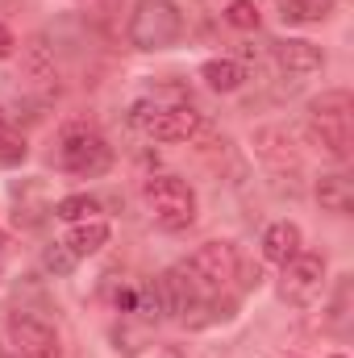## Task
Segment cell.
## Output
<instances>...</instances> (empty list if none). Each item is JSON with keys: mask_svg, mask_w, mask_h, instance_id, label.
<instances>
[{"mask_svg": "<svg viewBox=\"0 0 354 358\" xmlns=\"http://www.w3.org/2000/svg\"><path fill=\"white\" fill-rule=\"evenodd\" d=\"M309 138L338 163L351 159V146H354V100L351 92L334 88V92H321L313 104H309Z\"/></svg>", "mask_w": 354, "mask_h": 358, "instance_id": "1", "label": "cell"}, {"mask_svg": "<svg viewBox=\"0 0 354 358\" xmlns=\"http://www.w3.org/2000/svg\"><path fill=\"white\" fill-rule=\"evenodd\" d=\"M183 38V13L176 0H138L129 13V46L167 50Z\"/></svg>", "mask_w": 354, "mask_h": 358, "instance_id": "2", "label": "cell"}, {"mask_svg": "<svg viewBox=\"0 0 354 358\" xmlns=\"http://www.w3.org/2000/svg\"><path fill=\"white\" fill-rule=\"evenodd\" d=\"M142 196H146L150 217H155L159 229H167V234H179V229H187V225L196 221V192H192L187 179L150 176L146 187H142Z\"/></svg>", "mask_w": 354, "mask_h": 358, "instance_id": "3", "label": "cell"}, {"mask_svg": "<svg viewBox=\"0 0 354 358\" xmlns=\"http://www.w3.org/2000/svg\"><path fill=\"white\" fill-rule=\"evenodd\" d=\"M129 125L150 134L155 142H187V138L200 134L204 117L192 104H150V100H138L129 108Z\"/></svg>", "mask_w": 354, "mask_h": 358, "instance_id": "4", "label": "cell"}, {"mask_svg": "<svg viewBox=\"0 0 354 358\" xmlns=\"http://www.w3.org/2000/svg\"><path fill=\"white\" fill-rule=\"evenodd\" d=\"M59 163H63V171H71V176L96 179L113 167V146H108L96 129L76 125V129H67L63 142H59Z\"/></svg>", "mask_w": 354, "mask_h": 358, "instance_id": "5", "label": "cell"}, {"mask_svg": "<svg viewBox=\"0 0 354 358\" xmlns=\"http://www.w3.org/2000/svg\"><path fill=\"white\" fill-rule=\"evenodd\" d=\"M187 271L196 275L200 287H229L242 271V255H238L234 242H204V246L192 250Z\"/></svg>", "mask_w": 354, "mask_h": 358, "instance_id": "6", "label": "cell"}, {"mask_svg": "<svg viewBox=\"0 0 354 358\" xmlns=\"http://www.w3.org/2000/svg\"><path fill=\"white\" fill-rule=\"evenodd\" d=\"M8 338H13L17 358H63V342H59L55 325L34 317V313H13L8 317Z\"/></svg>", "mask_w": 354, "mask_h": 358, "instance_id": "7", "label": "cell"}, {"mask_svg": "<svg viewBox=\"0 0 354 358\" xmlns=\"http://www.w3.org/2000/svg\"><path fill=\"white\" fill-rule=\"evenodd\" d=\"M321 283H325V259L321 255H296L292 263H283V296L292 304H309L321 296Z\"/></svg>", "mask_w": 354, "mask_h": 358, "instance_id": "8", "label": "cell"}, {"mask_svg": "<svg viewBox=\"0 0 354 358\" xmlns=\"http://www.w3.org/2000/svg\"><path fill=\"white\" fill-rule=\"evenodd\" d=\"M159 304H163L167 313H176V317L187 321V313H196V308L204 304V287L196 283V275L187 267H171L159 279Z\"/></svg>", "mask_w": 354, "mask_h": 358, "instance_id": "9", "label": "cell"}, {"mask_svg": "<svg viewBox=\"0 0 354 358\" xmlns=\"http://www.w3.org/2000/svg\"><path fill=\"white\" fill-rule=\"evenodd\" d=\"M271 59H275V67H279L288 80H304V76H317V71L325 67L321 46H313V42H304V38H283V42H275V46H271Z\"/></svg>", "mask_w": 354, "mask_h": 358, "instance_id": "10", "label": "cell"}, {"mask_svg": "<svg viewBox=\"0 0 354 358\" xmlns=\"http://www.w3.org/2000/svg\"><path fill=\"white\" fill-rule=\"evenodd\" d=\"M255 155L271 171H300V146L283 125H263L255 129Z\"/></svg>", "mask_w": 354, "mask_h": 358, "instance_id": "11", "label": "cell"}, {"mask_svg": "<svg viewBox=\"0 0 354 358\" xmlns=\"http://www.w3.org/2000/svg\"><path fill=\"white\" fill-rule=\"evenodd\" d=\"M296 255H300V225L275 221V225L263 234V259L275 263V267H283V263H292Z\"/></svg>", "mask_w": 354, "mask_h": 358, "instance_id": "12", "label": "cell"}, {"mask_svg": "<svg viewBox=\"0 0 354 358\" xmlns=\"http://www.w3.org/2000/svg\"><path fill=\"white\" fill-rule=\"evenodd\" d=\"M317 204H321L325 213H334V217H351L354 213V183L342 176V171L321 176L317 179Z\"/></svg>", "mask_w": 354, "mask_h": 358, "instance_id": "13", "label": "cell"}, {"mask_svg": "<svg viewBox=\"0 0 354 358\" xmlns=\"http://www.w3.org/2000/svg\"><path fill=\"white\" fill-rule=\"evenodd\" d=\"M200 80L213 92H238L242 80H246V67H242L238 59H208V63L200 67Z\"/></svg>", "mask_w": 354, "mask_h": 358, "instance_id": "14", "label": "cell"}, {"mask_svg": "<svg viewBox=\"0 0 354 358\" xmlns=\"http://www.w3.org/2000/svg\"><path fill=\"white\" fill-rule=\"evenodd\" d=\"M104 242H108V225H104V221H76L63 246H67L76 259H88V255H96Z\"/></svg>", "mask_w": 354, "mask_h": 358, "instance_id": "15", "label": "cell"}, {"mask_svg": "<svg viewBox=\"0 0 354 358\" xmlns=\"http://www.w3.org/2000/svg\"><path fill=\"white\" fill-rule=\"evenodd\" d=\"M92 213H100V200L88 196V192H76V196H63L59 204H55V217L59 221H92Z\"/></svg>", "mask_w": 354, "mask_h": 358, "instance_id": "16", "label": "cell"}, {"mask_svg": "<svg viewBox=\"0 0 354 358\" xmlns=\"http://www.w3.org/2000/svg\"><path fill=\"white\" fill-rule=\"evenodd\" d=\"M25 155H29L25 138H21L17 129L0 125V167H21V163H25Z\"/></svg>", "mask_w": 354, "mask_h": 358, "instance_id": "17", "label": "cell"}, {"mask_svg": "<svg viewBox=\"0 0 354 358\" xmlns=\"http://www.w3.org/2000/svg\"><path fill=\"white\" fill-rule=\"evenodd\" d=\"M283 21H321L330 13V0H279Z\"/></svg>", "mask_w": 354, "mask_h": 358, "instance_id": "18", "label": "cell"}, {"mask_svg": "<svg viewBox=\"0 0 354 358\" xmlns=\"http://www.w3.org/2000/svg\"><path fill=\"white\" fill-rule=\"evenodd\" d=\"M225 21L234 29H259V4L255 0H229L225 4Z\"/></svg>", "mask_w": 354, "mask_h": 358, "instance_id": "19", "label": "cell"}, {"mask_svg": "<svg viewBox=\"0 0 354 358\" xmlns=\"http://www.w3.org/2000/svg\"><path fill=\"white\" fill-rule=\"evenodd\" d=\"M46 267L55 271V275H67V271L76 267V255L67 246H55V250H46Z\"/></svg>", "mask_w": 354, "mask_h": 358, "instance_id": "20", "label": "cell"}, {"mask_svg": "<svg viewBox=\"0 0 354 358\" xmlns=\"http://www.w3.org/2000/svg\"><path fill=\"white\" fill-rule=\"evenodd\" d=\"M13 46H17L13 29H8V25H0V59H8V55H13Z\"/></svg>", "mask_w": 354, "mask_h": 358, "instance_id": "21", "label": "cell"}, {"mask_svg": "<svg viewBox=\"0 0 354 358\" xmlns=\"http://www.w3.org/2000/svg\"><path fill=\"white\" fill-rule=\"evenodd\" d=\"M334 358H342V355H334Z\"/></svg>", "mask_w": 354, "mask_h": 358, "instance_id": "22", "label": "cell"}]
</instances>
